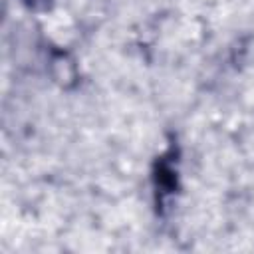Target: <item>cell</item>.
Masks as SVG:
<instances>
[{
	"instance_id": "6da1fadb",
	"label": "cell",
	"mask_w": 254,
	"mask_h": 254,
	"mask_svg": "<svg viewBox=\"0 0 254 254\" xmlns=\"http://www.w3.org/2000/svg\"><path fill=\"white\" fill-rule=\"evenodd\" d=\"M153 183H155V194H157V204H165L167 196H171L177 189L179 183V169H177V151L169 149L165 155L159 157L153 173Z\"/></svg>"
},
{
	"instance_id": "7a4b0ae2",
	"label": "cell",
	"mask_w": 254,
	"mask_h": 254,
	"mask_svg": "<svg viewBox=\"0 0 254 254\" xmlns=\"http://www.w3.org/2000/svg\"><path fill=\"white\" fill-rule=\"evenodd\" d=\"M26 2H28V4H34V6H36V4H40V2H46V0H26Z\"/></svg>"
}]
</instances>
